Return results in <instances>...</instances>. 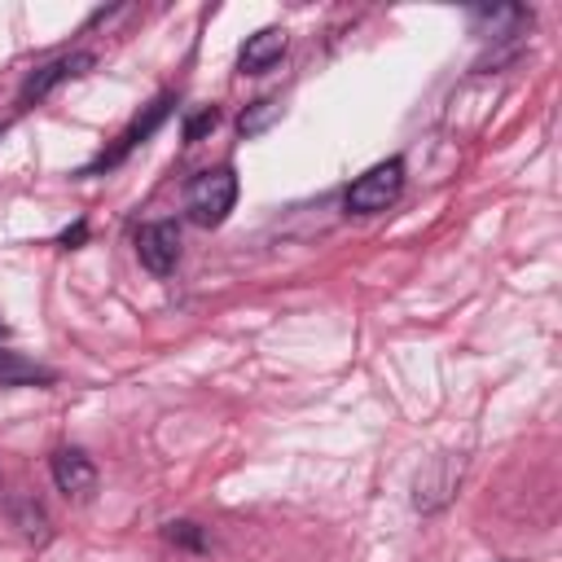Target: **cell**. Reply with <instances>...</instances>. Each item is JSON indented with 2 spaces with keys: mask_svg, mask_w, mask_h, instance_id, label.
<instances>
[{
  "mask_svg": "<svg viewBox=\"0 0 562 562\" xmlns=\"http://www.w3.org/2000/svg\"><path fill=\"white\" fill-rule=\"evenodd\" d=\"M237 202V171L233 167H206L189 180V193H184V211L193 224L202 228H220L228 220Z\"/></svg>",
  "mask_w": 562,
  "mask_h": 562,
  "instance_id": "1",
  "label": "cell"
},
{
  "mask_svg": "<svg viewBox=\"0 0 562 562\" xmlns=\"http://www.w3.org/2000/svg\"><path fill=\"white\" fill-rule=\"evenodd\" d=\"M404 189V162L400 158H386V162H373L364 176H356L342 193V206L351 215H373V211H386Z\"/></svg>",
  "mask_w": 562,
  "mask_h": 562,
  "instance_id": "2",
  "label": "cell"
},
{
  "mask_svg": "<svg viewBox=\"0 0 562 562\" xmlns=\"http://www.w3.org/2000/svg\"><path fill=\"white\" fill-rule=\"evenodd\" d=\"M136 255H140V263L154 277L176 272V263H180V228H176V220H149V224H140L136 228Z\"/></svg>",
  "mask_w": 562,
  "mask_h": 562,
  "instance_id": "3",
  "label": "cell"
},
{
  "mask_svg": "<svg viewBox=\"0 0 562 562\" xmlns=\"http://www.w3.org/2000/svg\"><path fill=\"white\" fill-rule=\"evenodd\" d=\"M457 479H461V461L452 452H439L417 479H413V505L422 514H435L439 505H448V496L457 492Z\"/></svg>",
  "mask_w": 562,
  "mask_h": 562,
  "instance_id": "4",
  "label": "cell"
},
{
  "mask_svg": "<svg viewBox=\"0 0 562 562\" xmlns=\"http://www.w3.org/2000/svg\"><path fill=\"white\" fill-rule=\"evenodd\" d=\"M171 101H176L171 92H162L158 101H149V105H145V114H136V119H132V127L119 136V145H114V149H105V154H101V158H97V162H92L83 176H92V171H101V167H114V162H123V158H127V154H132L140 140H149V136L162 127V119L171 114Z\"/></svg>",
  "mask_w": 562,
  "mask_h": 562,
  "instance_id": "5",
  "label": "cell"
},
{
  "mask_svg": "<svg viewBox=\"0 0 562 562\" xmlns=\"http://www.w3.org/2000/svg\"><path fill=\"white\" fill-rule=\"evenodd\" d=\"M48 470H53L57 492H66L75 501H88L97 492V465H92V457L83 448H57L53 461H48Z\"/></svg>",
  "mask_w": 562,
  "mask_h": 562,
  "instance_id": "6",
  "label": "cell"
},
{
  "mask_svg": "<svg viewBox=\"0 0 562 562\" xmlns=\"http://www.w3.org/2000/svg\"><path fill=\"white\" fill-rule=\"evenodd\" d=\"M92 66V53H61V57H53V61H44L40 70H31L26 75V83H22V105H31V101H40V97H48L57 83H66V79H75V75H83Z\"/></svg>",
  "mask_w": 562,
  "mask_h": 562,
  "instance_id": "7",
  "label": "cell"
},
{
  "mask_svg": "<svg viewBox=\"0 0 562 562\" xmlns=\"http://www.w3.org/2000/svg\"><path fill=\"white\" fill-rule=\"evenodd\" d=\"M285 44H290V40H285L281 26H263V31L246 35V44H241V53H237V70H241V75H263L268 66L281 61Z\"/></svg>",
  "mask_w": 562,
  "mask_h": 562,
  "instance_id": "8",
  "label": "cell"
},
{
  "mask_svg": "<svg viewBox=\"0 0 562 562\" xmlns=\"http://www.w3.org/2000/svg\"><path fill=\"white\" fill-rule=\"evenodd\" d=\"M57 373L18 356V351H0V386H53Z\"/></svg>",
  "mask_w": 562,
  "mask_h": 562,
  "instance_id": "9",
  "label": "cell"
},
{
  "mask_svg": "<svg viewBox=\"0 0 562 562\" xmlns=\"http://www.w3.org/2000/svg\"><path fill=\"white\" fill-rule=\"evenodd\" d=\"M9 518H13V527H18L31 544H48V536H53L48 514H44L31 496H13V501H9Z\"/></svg>",
  "mask_w": 562,
  "mask_h": 562,
  "instance_id": "10",
  "label": "cell"
},
{
  "mask_svg": "<svg viewBox=\"0 0 562 562\" xmlns=\"http://www.w3.org/2000/svg\"><path fill=\"white\" fill-rule=\"evenodd\" d=\"M277 119H281V101H277V97H259V101H250V105L241 110L237 132H241V136H259V132H268Z\"/></svg>",
  "mask_w": 562,
  "mask_h": 562,
  "instance_id": "11",
  "label": "cell"
},
{
  "mask_svg": "<svg viewBox=\"0 0 562 562\" xmlns=\"http://www.w3.org/2000/svg\"><path fill=\"white\" fill-rule=\"evenodd\" d=\"M171 544H184V549H206V536H202V527L198 522H167V531H162Z\"/></svg>",
  "mask_w": 562,
  "mask_h": 562,
  "instance_id": "12",
  "label": "cell"
},
{
  "mask_svg": "<svg viewBox=\"0 0 562 562\" xmlns=\"http://www.w3.org/2000/svg\"><path fill=\"white\" fill-rule=\"evenodd\" d=\"M215 123H220V110H215V105H211V110H202V114H193V119L184 123V140H198V136H202V132H211Z\"/></svg>",
  "mask_w": 562,
  "mask_h": 562,
  "instance_id": "13",
  "label": "cell"
},
{
  "mask_svg": "<svg viewBox=\"0 0 562 562\" xmlns=\"http://www.w3.org/2000/svg\"><path fill=\"white\" fill-rule=\"evenodd\" d=\"M83 237H88V224H83V220H75V224H70V228H66V233L57 237V246H66V250H75V246H79Z\"/></svg>",
  "mask_w": 562,
  "mask_h": 562,
  "instance_id": "14",
  "label": "cell"
},
{
  "mask_svg": "<svg viewBox=\"0 0 562 562\" xmlns=\"http://www.w3.org/2000/svg\"><path fill=\"white\" fill-rule=\"evenodd\" d=\"M4 334H9V325H4V321H0V338H4Z\"/></svg>",
  "mask_w": 562,
  "mask_h": 562,
  "instance_id": "15",
  "label": "cell"
}]
</instances>
